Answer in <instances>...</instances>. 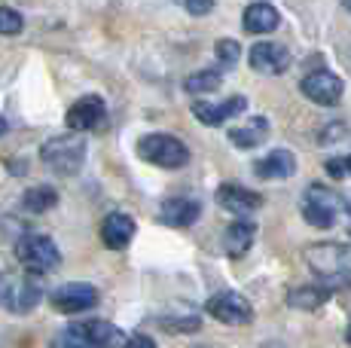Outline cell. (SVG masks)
Returning <instances> with one entry per match:
<instances>
[{"label": "cell", "mask_w": 351, "mask_h": 348, "mask_svg": "<svg viewBox=\"0 0 351 348\" xmlns=\"http://www.w3.org/2000/svg\"><path fill=\"white\" fill-rule=\"evenodd\" d=\"M306 263L312 272L339 281V284H351V245L339 242H318L306 247Z\"/></svg>", "instance_id": "obj_1"}, {"label": "cell", "mask_w": 351, "mask_h": 348, "mask_svg": "<svg viewBox=\"0 0 351 348\" xmlns=\"http://www.w3.org/2000/svg\"><path fill=\"white\" fill-rule=\"evenodd\" d=\"M40 159L46 162V169H52L56 174H62V177H71V174H77L83 169L86 140L83 135H58L40 147Z\"/></svg>", "instance_id": "obj_2"}, {"label": "cell", "mask_w": 351, "mask_h": 348, "mask_svg": "<svg viewBox=\"0 0 351 348\" xmlns=\"http://www.w3.org/2000/svg\"><path fill=\"white\" fill-rule=\"evenodd\" d=\"M138 153L141 159L159 165V169H184L190 162V150H186L184 140H178L174 135H162V132H150V135L141 138Z\"/></svg>", "instance_id": "obj_3"}, {"label": "cell", "mask_w": 351, "mask_h": 348, "mask_svg": "<svg viewBox=\"0 0 351 348\" xmlns=\"http://www.w3.org/2000/svg\"><path fill=\"white\" fill-rule=\"evenodd\" d=\"M16 257L31 275H46V272H52L62 263V253H58L56 242L49 236H37V232H28V236L19 238Z\"/></svg>", "instance_id": "obj_4"}, {"label": "cell", "mask_w": 351, "mask_h": 348, "mask_svg": "<svg viewBox=\"0 0 351 348\" xmlns=\"http://www.w3.org/2000/svg\"><path fill=\"white\" fill-rule=\"evenodd\" d=\"M43 299V284L37 275L25 278H0V306L12 314H28L37 309V303Z\"/></svg>", "instance_id": "obj_5"}, {"label": "cell", "mask_w": 351, "mask_h": 348, "mask_svg": "<svg viewBox=\"0 0 351 348\" xmlns=\"http://www.w3.org/2000/svg\"><path fill=\"white\" fill-rule=\"evenodd\" d=\"M205 312L211 314L214 321H220V324H229V327L251 324V318H254V306L247 303L241 293H235V290L214 293V297L205 303Z\"/></svg>", "instance_id": "obj_6"}, {"label": "cell", "mask_w": 351, "mask_h": 348, "mask_svg": "<svg viewBox=\"0 0 351 348\" xmlns=\"http://www.w3.org/2000/svg\"><path fill=\"white\" fill-rule=\"evenodd\" d=\"M52 309L62 314H77L86 312L98 303V290L92 284H83V281H73V284H62L58 290H52L49 297Z\"/></svg>", "instance_id": "obj_7"}, {"label": "cell", "mask_w": 351, "mask_h": 348, "mask_svg": "<svg viewBox=\"0 0 351 348\" xmlns=\"http://www.w3.org/2000/svg\"><path fill=\"white\" fill-rule=\"evenodd\" d=\"M300 86H302V95H306L308 101L324 104V107H333L342 98V92H346L342 79L336 77V73H330V71H312V73H306Z\"/></svg>", "instance_id": "obj_8"}, {"label": "cell", "mask_w": 351, "mask_h": 348, "mask_svg": "<svg viewBox=\"0 0 351 348\" xmlns=\"http://www.w3.org/2000/svg\"><path fill=\"white\" fill-rule=\"evenodd\" d=\"M107 116V107L98 95H86L71 104L67 110V129L71 132H95Z\"/></svg>", "instance_id": "obj_9"}, {"label": "cell", "mask_w": 351, "mask_h": 348, "mask_svg": "<svg viewBox=\"0 0 351 348\" xmlns=\"http://www.w3.org/2000/svg\"><path fill=\"white\" fill-rule=\"evenodd\" d=\"M247 58H251V68L266 77H278L290 68V52L281 43H256L251 46Z\"/></svg>", "instance_id": "obj_10"}, {"label": "cell", "mask_w": 351, "mask_h": 348, "mask_svg": "<svg viewBox=\"0 0 351 348\" xmlns=\"http://www.w3.org/2000/svg\"><path fill=\"white\" fill-rule=\"evenodd\" d=\"M245 110H247V98L245 95H232V98H226V101H220V104H208V101H195L193 104V116L199 119L202 125H220V123H226V119L239 116V113H245Z\"/></svg>", "instance_id": "obj_11"}, {"label": "cell", "mask_w": 351, "mask_h": 348, "mask_svg": "<svg viewBox=\"0 0 351 348\" xmlns=\"http://www.w3.org/2000/svg\"><path fill=\"white\" fill-rule=\"evenodd\" d=\"M202 214V205L195 199H186V196H174V199H165L159 208V223L165 226H174V229H186L199 220Z\"/></svg>", "instance_id": "obj_12"}, {"label": "cell", "mask_w": 351, "mask_h": 348, "mask_svg": "<svg viewBox=\"0 0 351 348\" xmlns=\"http://www.w3.org/2000/svg\"><path fill=\"white\" fill-rule=\"evenodd\" d=\"M217 205H220V208H226L229 214H239V217H245V214H254V211L263 208V199L256 196V192L245 190V186L223 184L217 190Z\"/></svg>", "instance_id": "obj_13"}, {"label": "cell", "mask_w": 351, "mask_h": 348, "mask_svg": "<svg viewBox=\"0 0 351 348\" xmlns=\"http://www.w3.org/2000/svg\"><path fill=\"white\" fill-rule=\"evenodd\" d=\"M134 238V220L128 217V214H107L104 223H101V242L104 247H110V251H123L128 247V242Z\"/></svg>", "instance_id": "obj_14"}, {"label": "cell", "mask_w": 351, "mask_h": 348, "mask_svg": "<svg viewBox=\"0 0 351 348\" xmlns=\"http://www.w3.org/2000/svg\"><path fill=\"white\" fill-rule=\"evenodd\" d=\"M254 236H256V226L251 220H235V223H229L226 232H223V251L229 257H245L254 245Z\"/></svg>", "instance_id": "obj_15"}, {"label": "cell", "mask_w": 351, "mask_h": 348, "mask_svg": "<svg viewBox=\"0 0 351 348\" xmlns=\"http://www.w3.org/2000/svg\"><path fill=\"white\" fill-rule=\"evenodd\" d=\"M254 171L266 180H285L296 171V156L290 150H272L266 159H260L254 165Z\"/></svg>", "instance_id": "obj_16"}, {"label": "cell", "mask_w": 351, "mask_h": 348, "mask_svg": "<svg viewBox=\"0 0 351 348\" xmlns=\"http://www.w3.org/2000/svg\"><path fill=\"white\" fill-rule=\"evenodd\" d=\"M281 22L278 10H275L272 3H251L245 10V31L247 34H269V31H275Z\"/></svg>", "instance_id": "obj_17"}, {"label": "cell", "mask_w": 351, "mask_h": 348, "mask_svg": "<svg viewBox=\"0 0 351 348\" xmlns=\"http://www.w3.org/2000/svg\"><path fill=\"white\" fill-rule=\"evenodd\" d=\"M266 138H269V119L266 116H254V119H247L245 125H239V129L229 132V144L239 147V150L260 147Z\"/></svg>", "instance_id": "obj_18"}, {"label": "cell", "mask_w": 351, "mask_h": 348, "mask_svg": "<svg viewBox=\"0 0 351 348\" xmlns=\"http://www.w3.org/2000/svg\"><path fill=\"white\" fill-rule=\"evenodd\" d=\"M86 333H89L92 348H125L123 330L107 324V321H89V324H86Z\"/></svg>", "instance_id": "obj_19"}, {"label": "cell", "mask_w": 351, "mask_h": 348, "mask_svg": "<svg viewBox=\"0 0 351 348\" xmlns=\"http://www.w3.org/2000/svg\"><path fill=\"white\" fill-rule=\"evenodd\" d=\"M56 205H58V192L46 184L31 186V190H25V196H22V208L31 211V214H43V211L56 208Z\"/></svg>", "instance_id": "obj_20"}, {"label": "cell", "mask_w": 351, "mask_h": 348, "mask_svg": "<svg viewBox=\"0 0 351 348\" xmlns=\"http://www.w3.org/2000/svg\"><path fill=\"white\" fill-rule=\"evenodd\" d=\"M327 297H330L327 287L306 284V287H296V290H290L287 303L293 306V309H318V306L327 303Z\"/></svg>", "instance_id": "obj_21"}, {"label": "cell", "mask_w": 351, "mask_h": 348, "mask_svg": "<svg viewBox=\"0 0 351 348\" xmlns=\"http://www.w3.org/2000/svg\"><path fill=\"white\" fill-rule=\"evenodd\" d=\"M220 83H223V77H220V71H195L186 77V92H193V95H205V92H217Z\"/></svg>", "instance_id": "obj_22"}, {"label": "cell", "mask_w": 351, "mask_h": 348, "mask_svg": "<svg viewBox=\"0 0 351 348\" xmlns=\"http://www.w3.org/2000/svg\"><path fill=\"white\" fill-rule=\"evenodd\" d=\"M52 348H92L86 324H71V327H64V330H58L56 339H52Z\"/></svg>", "instance_id": "obj_23"}, {"label": "cell", "mask_w": 351, "mask_h": 348, "mask_svg": "<svg viewBox=\"0 0 351 348\" xmlns=\"http://www.w3.org/2000/svg\"><path fill=\"white\" fill-rule=\"evenodd\" d=\"M302 217L312 226H318V229H330L336 220V211L327 208V205H318V202H302Z\"/></svg>", "instance_id": "obj_24"}, {"label": "cell", "mask_w": 351, "mask_h": 348, "mask_svg": "<svg viewBox=\"0 0 351 348\" xmlns=\"http://www.w3.org/2000/svg\"><path fill=\"white\" fill-rule=\"evenodd\" d=\"M25 28V18L19 10H12V6H0V37H16L22 34Z\"/></svg>", "instance_id": "obj_25"}, {"label": "cell", "mask_w": 351, "mask_h": 348, "mask_svg": "<svg viewBox=\"0 0 351 348\" xmlns=\"http://www.w3.org/2000/svg\"><path fill=\"white\" fill-rule=\"evenodd\" d=\"M306 202H318V205H327V208H339L342 205V196L339 192H333V190H327L324 184H312L306 190Z\"/></svg>", "instance_id": "obj_26"}, {"label": "cell", "mask_w": 351, "mask_h": 348, "mask_svg": "<svg viewBox=\"0 0 351 348\" xmlns=\"http://www.w3.org/2000/svg\"><path fill=\"white\" fill-rule=\"evenodd\" d=\"M214 52H217L220 68H235V62H239V55H241V46L235 43V40H217Z\"/></svg>", "instance_id": "obj_27"}, {"label": "cell", "mask_w": 351, "mask_h": 348, "mask_svg": "<svg viewBox=\"0 0 351 348\" xmlns=\"http://www.w3.org/2000/svg\"><path fill=\"white\" fill-rule=\"evenodd\" d=\"M162 324L171 333H195L199 330V318H165Z\"/></svg>", "instance_id": "obj_28"}, {"label": "cell", "mask_w": 351, "mask_h": 348, "mask_svg": "<svg viewBox=\"0 0 351 348\" xmlns=\"http://www.w3.org/2000/svg\"><path fill=\"white\" fill-rule=\"evenodd\" d=\"M180 6H184L186 12H193V16H208L214 6V0H178Z\"/></svg>", "instance_id": "obj_29"}, {"label": "cell", "mask_w": 351, "mask_h": 348, "mask_svg": "<svg viewBox=\"0 0 351 348\" xmlns=\"http://www.w3.org/2000/svg\"><path fill=\"white\" fill-rule=\"evenodd\" d=\"M125 348H156V343L150 336H144V333H138V336L125 339Z\"/></svg>", "instance_id": "obj_30"}, {"label": "cell", "mask_w": 351, "mask_h": 348, "mask_svg": "<svg viewBox=\"0 0 351 348\" xmlns=\"http://www.w3.org/2000/svg\"><path fill=\"white\" fill-rule=\"evenodd\" d=\"M342 171L351 177V156H342Z\"/></svg>", "instance_id": "obj_31"}, {"label": "cell", "mask_w": 351, "mask_h": 348, "mask_svg": "<svg viewBox=\"0 0 351 348\" xmlns=\"http://www.w3.org/2000/svg\"><path fill=\"white\" fill-rule=\"evenodd\" d=\"M3 132H6V119L0 116V135H3Z\"/></svg>", "instance_id": "obj_32"}, {"label": "cell", "mask_w": 351, "mask_h": 348, "mask_svg": "<svg viewBox=\"0 0 351 348\" xmlns=\"http://www.w3.org/2000/svg\"><path fill=\"white\" fill-rule=\"evenodd\" d=\"M346 339H348V345H351V324H348V330H346Z\"/></svg>", "instance_id": "obj_33"}, {"label": "cell", "mask_w": 351, "mask_h": 348, "mask_svg": "<svg viewBox=\"0 0 351 348\" xmlns=\"http://www.w3.org/2000/svg\"><path fill=\"white\" fill-rule=\"evenodd\" d=\"M342 3H346V10H348V12H351V0H342Z\"/></svg>", "instance_id": "obj_34"}]
</instances>
